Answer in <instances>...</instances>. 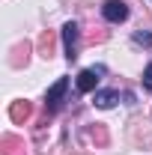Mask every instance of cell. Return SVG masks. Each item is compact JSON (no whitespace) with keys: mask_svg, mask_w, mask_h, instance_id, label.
Instances as JSON below:
<instances>
[{"mask_svg":"<svg viewBox=\"0 0 152 155\" xmlns=\"http://www.w3.org/2000/svg\"><path fill=\"white\" fill-rule=\"evenodd\" d=\"M101 15H104V21H111V24H122V21L128 18V6L122 0H107L101 6Z\"/></svg>","mask_w":152,"mask_h":155,"instance_id":"obj_1","label":"cell"},{"mask_svg":"<svg viewBox=\"0 0 152 155\" xmlns=\"http://www.w3.org/2000/svg\"><path fill=\"white\" fill-rule=\"evenodd\" d=\"M63 48H66V60L78 57V24L75 21L63 24Z\"/></svg>","mask_w":152,"mask_h":155,"instance_id":"obj_2","label":"cell"},{"mask_svg":"<svg viewBox=\"0 0 152 155\" xmlns=\"http://www.w3.org/2000/svg\"><path fill=\"white\" fill-rule=\"evenodd\" d=\"M98 75H104V66H93V69H84L78 75V90L81 93H93L95 84H98Z\"/></svg>","mask_w":152,"mask_h":155,"instance_id":"obj_3","label":"cell"},{"mask_svg":"<svg viewBox=\"0 0 152 155\" xmlns=\"http://www.w3.org/2000/svg\"><path fill=\"white\" fill-rule=\"evenodd\" d=\"M69 90V78H60L57 84L48 90V96H45V104H48V110H57L60 101H63V93Z\"/></svg>","mask_w":152,"mask_h":155,"instance_id":"obj_4","label":"cell"},{"mask_svg":"<svg viewBox=\"0 0 152 155\" xmlns=\"http://www.w3.org/2000/svg\"><path fill=\"white\" fill-rule=\"evenodd\" d=\"M116 101H119V93H116V90H95V96H93V104L101 107V110L114 107Z\"/></svg>","mask_w":152,"mask_h":155,"instance_id":"obj_5","label":"cell"},{"mask_svg":"<svg viewBox=\"0 0 152 155\" xmlns=\"http://www.w3.org/2000/svg\"><path fill=\"white\" fill-rule=\"evenodd\" d=\"M143 87H146V90L152 93V63L146 66V69H143Z\"/></svg>","mask_w":152,"mask_h":155,"instance_id":"obj_6","label":"cell"},{"mask_svg":"<svg viewBox=\"0 0 152 155\" xmlns=\"http://www.w3.org/2000/svg\"><path fill=\"white\" fill-rule=\"evenodd\" d=\"M134 42L137 45H152V33H134Z\"/></svg>","mask_w":152,"mask_h":155,"instance_id":"obj_7","label":"cell"}]
</instances>
